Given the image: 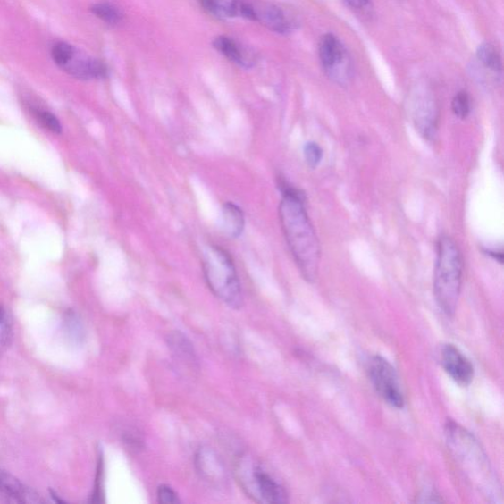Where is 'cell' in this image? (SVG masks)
<instances>
[{
    "instance_id": "6",
    "label": "cell",
    "mask_w": 504,
    "mask_h": 504,
    "mask_svg": "<svg viewBox=\"0 0 504 504\" xmlns=\"http://www.w3.org/2000/svg\"><path fill=\"white\" fill-rule=\"evenodd\" d=\"M367 374L375 391L389 405L403 409L404 394L394 366L382 356H374L367 364Z\"/></svg>"
},
{
    "instance_id": "19",
    "label": "cell",
    "mask_w": 504,
    "mask_h": 504,
    "mask_svg": "<svg viewBox=\"0 0 504 504\" xmlns=\"http://www.w3.org/2000/svg\"><path fill=\"white\" fill-rule=\"evenodd\" d=\"M91 11L96 17L106 24L116 25L122 21L121 9L110 3H100L92 6Z\"/></svg>"
},
{
    "instance_id": "15",
    "label": "cell",
    "mask_w": 504,
    "mask_h": 504,
    "mask_svg": "<svg viewBox=\"0 0 504 504\" xmlns=\"http://www.w3.org/2000/svg\"><path fill=\"white\" fill-rule=\"evenodd\" d=\"M170 350L176 360L191 370L198 368V358L191 342L186 335L173 332L167 338Z\"/></svg>"
},
{
    "instance_id": "25",
    "label": "cell",
    "mask_w": 504,
    "mask_h": 504,
    "mask_svg": "<svg viewBox=\"0 0 504 504\" xmlns=\"http://www.w3.org/2000/svg\"><path fill=\"white\" fill-rule=\"evenodd\" d=\"M122 441L130 450L139 452L144 448L141 434L137 430H126L122 434Z\"/></svg>"
},
{
    "instance_id": "10",
    "label": "cell",
    "mask_w": 504,
    "mask_h": 504,
    "mask_svg": "<svg viewBox=\"0 0 504 504\" xmlns=\"http://www.w3.org/2000/svg\"><path fill=\"white\" fill-rule=\"evenodd\" d=\"M441 357L445 372L455 382L463 387L471 384L474 378V366L457 346L445 344L441 348Z\"/></svg>"
},
{
    "instance_id": "21",
    "label": "cell",
    "mask_w": 504,
    "mask_h": 504,
    "mask_svg": "<svg viewBox=\"0 0 504 504\" xmlns=\"http://www.w3.org/2000/svg\"><path fill=\"white\" fill-rule=\"evenodd\" d=\"M451 106L455 116L460 120L467 119L472 110L470 95L465 91L458 92L454 96Z\"/></svg>"
},
{
    "instance_id": "4",
    "label": "cell",
    "mask_w": 504,
    "mask_h": 504,
    "mask_svg": "<svg viewBox=\"0 0 504 504\" xmlns=\"http://www.w3.org/2000/svg\"><path fill=\"white\" fill-rule=\"evenodd\" d=\"M202 269L213 294L231 308L242 307L244 295L234 259L225 248L207 247L203 252Z\"/></svg>"
},
{
    "instance_id": "23",
    "label": "cell",
    "mask_w": 504,
    "mask_h": 504,
    "mask_svg": "<svg viewBox=\"0 0 504 504\" xmlns=\"http://www.w3.org/2000/svg\"><path fill=\"white\" fill-rule=\"evenodd\" d=\"M304 156L310 169H316L323 158V151L315 142H308L304 147Z\"/></svg>"
},
{
    "instance_id": "26",
    "label": "cell",
    "mask_w": 504,
    "mask_h": 504,
    "mask_svg": "<svg viewBox=\"0 0 504 504\" xmlns=\"http://www.w3.org/2000/svg\"><path fill=\"white\" fill-rule=\"evenodd\" d=\"M158 501L164 504H173L179 502L178 494L167 484H162L157 492Z\"/></svg>"
},
{
    "instance_id": "18",
    "label": "cell",
    "mask_w": 504,
    "mask_h": 504,
    "mask_svg": "<svg viewBox=\"0 0 504 504\" xmlns=\"http://www.w3.org/2000/svg\"><path fill=\"white\" fill-rule=\"evenodd\" d=\"M477 60L484 67L496 74H501L502 58L498 48L490 43L482 44L477 50Z\"/></svg>"
},
{
    "instance_id": "5",
    "label": "cell",
    "mask_w": 504,
    "mask_h": 504,
    "mask_svg": "<svg viewBox=\"0 0 504 504\" xmlns=\"http://www.w3.org/2000/svg\"><path fill=\"white\" fill-rule=\"evenodd\" d=\"M238 474L242 487L256 500L265 503L288 501L285 489L263 468L250 460L247 458L239 460Z\"/></svg>"
},
{
    "instance_id": "8",
    "label": "cell",
    "mask_w": 504,
    "mask_h": 504,
    "mask_svg": "<svg viewBox=\"0 0 504 504\" xmlns=\"http://www.w3.org/2000/svg\"><path fill=\"white\" fill-rule=\"evenodd\" d=\"M318 55L324 71L332 80L340 84L348 80L349 69L344 67L347 54L343 45L334 35L326 34L322 38Z\"/></svg>"
},
{
    "instance_id": "12",
    "label": "cell",
    "mask_w": 504,
    "mask_h": 504,
    "mask_svg": "<svg viewBox=\"0 0 504 504\" xmlns=\"http://www.w3.org/2000/svg\"><path fill=\"white\" fill-rule=\"evenodd\" d=\"M65 72L82 80L105 79L108 69L104 63L97 58L85 55L80 52L75 51L70 61L62 69Z\"/></svg>"
},
{
    "instance_id": "13",
    "label": "cell",
    "mask_w": 504,
    "mask_h": 504,
    "mask_svg": "<svg viewBox=\"0 0 504 504\" xmlns=\"http://www.w3.org/2000/svg\"><path fill=\"white\" fill-rule=\"evenodd\" d=\"M0 498L12 503H38L42 500L31 488L26 486L11 473L0 469Z\"/></svg>"
},
{
    "instance_id": "20",
    "label": "cell",
    "mask_w": 504,
    "mask_h": 504,
    "mask_svg": "<svg viewBox=\"0 0 504 504\" xmlns=\"http://www.w3.org/2000/svg\"><path fill=\"white\" fill-rule=\"evenodd\" d=\"M13 324L6 310L0 307V357L7 350L13 341Z\"/></svg>"
},
{
    "instance_id": "22",
    "label": "cell",
    "mask_w": 504,
    "mask_h": 504,
    "mask_svg": "<svg viewBox=\"0 0 504 504\" xmlns=\"http://www.w3.org/2000/svg\"><path fill=\"white\" fill-rule=\"evenodd\" d=\"M75 47L70 44L60 42L54 46L52 50V57L55 63L63 69V67L70 61L73 55Z\"/></svg>"
},
{
    "instance_id": "3",
    "label": "cell",
    "mask_w": 504,
    "mask_h": 504,
    "mask_svg": "<svg viewBox=\"0 0 504 504\" xmlns=\"http://www.w3.org/2000/svg\"><path fill=\"white\" fill-rule=\"evenodd\" d=\"M463 258L455 240L442 236L439 240L433 290L436 303L448 316L457 312L463 281Z\"/></svg>"
},
{
    "instance_id": "28",
    "label": "cell",
    "mask_w": 504,
    "mask_h": 504,
    "mask_svg": "<svg viewBox=\"0 0 504 504\" xmlns=\"http://www.w3.org/2000/svg\"><path fill=\"white\" fill-rule=\"evenodd\" d=\"M488 256L499 261L500 265L503 263V254L502 251H487Z\"/></svg>"
},
{
    "instance_id": "16",
    "label": "cell",
    "mask_w": 504,
    "mask_h": 504,
    "mask_svg": "<svg viewBox=\"0 0 504 504\" xmlns=\"http://www.w3.org/2000/svg\"><path fill=\"white\" fill-rule=\"evenodd\" d=\"M223 227L232 239L239 238L245 229V214L234 203L227 202L222 209Z\"/></svg>"
},
{
    "instance_id": "9",
    "label": "cell",
    "mask_w": 504,
    "mask_h": 504,
    "mask_svg": "<svg viewBox=\"0 0 504 504\" xmlns=\"http://www.w3.org/2000/svg\"><path fill=\"white\" fill-rule=\"evenodd\" d=\"M413 121L425 139H433L438 132L439 109L433 96L418 95L413 104Z\"/></svg>"
},
{
    "instance_id": "2",
    "label": "cell",
    "mask_w": 504,
    "mask_h": 504,
    "mask_svg": "<svg viewBox=\"0 0 504 504\" xmlns=\"http://www.w3.org/2000/svg\"><path fill=\"white\" fill-rule=\"evenodd\" d=\"M445 436L454 458L473 486L486 494L487 498L498 497V481L487 455L475 436L453 421L445 424Z\"/></svg>"
},
{
    "instance_id": "17",
    "label": "cell",
    "mask_w": 504,
    "mask_h": 504,
    "mask_svg": "<svg viewBox=\"0 0 504 504\" xmlns=\"http://www.w3.org/2000/svg\"><path fill=\"white\" fill-rule=\"evenodd\" d=\"M206 11L217 18L240 17L244 0H199Z\"/></svg>"
},
{
    "instance_id": "14",
    "label": "cell",
    "mask_w": 504,
    "mask_h": 504,
    "mask_svg": "<svg viewBox=\"0 0 504 504\" xmlns=\"http://www.w3.org/2000/svg\"><path fill=\"white\" fill-rule=\"evenodd\" d=\"M216 50L228 60L244 69L256 64V55L245 46L228 36H219L213 42Z\"/></svg>"
},
{
    "instance_id": "27",
    "label": "cell",
    "mask_w": 504,
    "mask_h": 504,
    "mask_svg": "<svg viewBox=\"0 0 504 504\" xmlns=\"http://www.w3.org/2000/svg\"><path fill=\"white\" fill-rule=\"evenodd\" d=\"M345 2L352 8L363 9L368 4V3H370V0H345Z\"/></svg>"
},
{
    "instance_id": "11",
    "label": "cell",
    "mask_w": 504,
    "mask_h": 504,
    "mask_svg": "<svg viewBox=\"0 0 504 504\" xmlns=\"http://www.w3.org/2000/svg\"><path fill=\"white\" fill-rule=\"evenodd\" d=\"M196 467L200 478L210 486L224 488L228 483V472L219 455L210 448H201L196 457Z\"/></svg>"
},
{
    "instance_id": "24",
    "label": "cell",
    "mask_w": 504,
    "mask_h": 504,
    "mask_svg": "<svg viewBox=\"0 0 504 504\" xmlns=\"http://www.w3.org/2000/svg\"><path fill=\"white\" fill-rule=\"evenodd\" d=\"M35 115L46 130L55 134L62 133V124L54 113L46 111H36Z\"/></svg>"
},
{
    "instance_id": "1",
    "label": "cell",
    "mask_w": 504,
    "mask_h": 504,
    "mask_svg": "<svg viewBox=\"0 0 504 504\" xmlns=\"http://www.w3.org/2000/svg\"><path fill=\"white\" fill-rule=\"evenodd\" d=\"M278 186L282 192L279 217L287 245L295 263L307 282H315L321 264V245L316 231L306 209V197L298 189L279 179Z\"/></svg>"
},
{
    "instance_id": "7",
    "label": "cell",
    "mask_w": 504,
    "mask_h": 504,
    "mask_svg": "<svg viewBox=\"0 0 504 504\" xmlns=\"http://www.w3.org/2000/svg\"><path fill=\"white\" fill-rule=\"evenodd\" d=\"M240 17L265 26L269 30L286 35L294 30L295 24L282 8L269 3H250L244 0Z\"/></svg>"
}]
</instances>
